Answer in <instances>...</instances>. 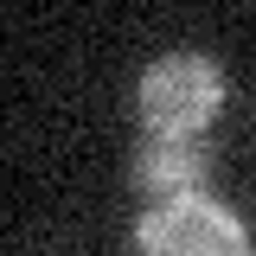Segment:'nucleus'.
<instances>
[{
    "label": "nucleus",
    "mask_w": 256,
    "mask_h": 256,
    "mask_svg": "<svg viewBox=\"0 0 256 256\" xmlns=\"http://www.w3.org/2000/svg\"><path fill=\"white\" fill-rule=\"evenodd\" d=\"M134 186L160 198H186L205 192V148L198 141H173V134H141L134 148Z\"/></svg>",
    "instance_id": "7ed1b4c3"
},
{
    "label": "nucleus",
    "mask_w": 256,
    "mask_h": 256,
    "mask_svg": "<svg viewBox=\"0 0 256 256\" xmlns=\"http://www.w3.org/2000/svg\"><path fill=\"white\" fill-rule=\"evenodd\" d=\"M134 256H256V250H250V230L212 192H186V198H160L141 212Z\"/></svg>",
    "instance_id": "f03ea898"
},
{
    "label": "nucleus",
    "mask_w": 256,
    "mask_h": 256,
    "mask_svg": "<svg viewBox=\"0 0 256 256\" xmlns=\"http://www.w3.org/2000/svg\"><path fill=\"white\" fill-rule=\"evenodd\" d=\"M218 102H224V70L205 52H166L141 77V122H148V134L198 141V128L218 116Z\"/></svg>",
    "instance_id": "f257e3e1"
}]
</instances>
